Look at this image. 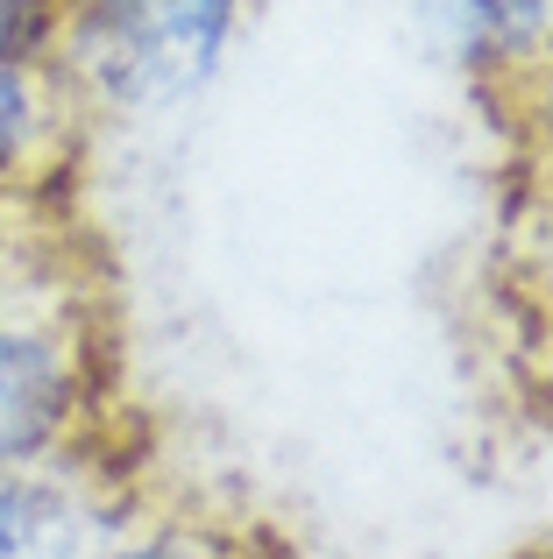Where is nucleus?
<instances>
[{
	"instance_id": "0eeeda50",
	"label": "nucleus",
	"mask_w": 553,
	"mask_h": 559,
	"mask_svg": "<svg viewBox=\"0 0 553 559\" xmlns=\"http://www.w3.org/2000/svg\"><path fill=\"white\" fill-rule=\"evenodd\" d=\"M99 559H227V552L213 546L207 532H185V524H164V532H136V524H128Z\"/></svg>"
},
{
	"instance_id": "f257e3e1",
	"label": "nucleus",
	"mask_w": 553,
	"mask_h": 559,
	"mask_svg": "<svg viewBox=\"0 0 553 559\" xmlns=\"http://www.w3.org/2000/svg\"><path fill=\"white\" fill-rule=\"evenodd\" d=\"M249 0H64L50 28L57 93L93 121H170L235 57Z\"/></svg>"
},
{
	"instance_id": "7ed1b4c3",
	"label": "nucleus",
	"mask_w": 553,
	"mask_h": 559,
	"mask_svg": "<svg viewBox=\"0 0 553 559\" xmlns=\"http://www.w3.org/2000/svg\"><path fill=\"white\" fill-rule=\"evenodd\" d=\"M412 14L483 85V99H497L553 50V0H412Z\"/></svg>"
},
{
	"instance_id": "20e7f679",
	"label": "nucleus",
	"mask_w": 553,
	"mask_h": 559,
	"mask_svg": "<svg viewBox=\"0 0 553 559\" xmlns=\"http://www.w3.org/2000/svg\"><path fill=\"white\" fill-rule=\"evenodd\" d=\"M71 135V107L43 57H0V199H22Z\"/></svg>"
},
{
	"instance_id": "423d86ee",
	"label": "nucleus",
	"mask_w": 553,
	"mask_h": 559,
	"mask_svg": "<svg viewBox=\"0 0 553 559\" xmlns=\"http://www.w3.org/2000/svg\"><path fill=\"white\" fill-rule=\"evenodd\" d=\"M518 241H526V270L532 284L553 298V170H532L526 185V219H518Z\"/></svg>"
},
{
	"instance_id": "39448f33",
	"label": "nucleus",
	"mask_w": 553,
	"mask_h": 559,
	"mask_svg": "<svg viewBox=\"0 0 553 559\" xmlns=\"http://www.w3.org/2000/svg\"><path fill=\"white\" fill-rule=\"evenodd\" d=\"M64 467H71V447L50 453V461H28V467H0V552H8L14 538L28 532V518L50 503V489L64 481Z\"/></svg>"
},
{
	"instance_id": "6e6552de",
	"label": "nucleus",
	"mask_w": 553,
	"mask_h": 559,
	"mask_svg": "<svg viewBox=\"0 0 553 559\" xmlns=\"http://www.w3.org/2000/svg\"><path fill=\"white\" fill-rule=\"evenodd\" d=\"M64 0H0V57H43Z\"/></svg>"
},
{
	"instance_id": "f03ea898",
	"label": "nucleus",
	"mask_w": 553,
	"mask_h": 559,
	"mask_svg": "<svg viewBox=\"0 0 553 559\" xmlns=\"http://www.w3.org/2000/svg\"><path fill=\"white\" fill-rule=\"evenodd\" d=\"M93 326L79 319V290L50 270L0 284V467L50 461L79 439L93 411L99 369Z\"/></svg>"
}]
</instances>
